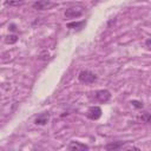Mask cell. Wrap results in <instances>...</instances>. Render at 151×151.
Returning <instances> with one entry per match:
<instances>
[{
	"label": "cell",
	"instance_id": "obj_6",
	"mask_svg": "<svg viewBox=\"0 0 151 151\" xmlns=\"http://www.w3.org/2000/svg\"><path fill=\"white\" fill-rule=\"evenodd\" d=\"M68 150H73V151H84V150H88L90 146L84 144V143H80V142H71L67 146Z\"/></svg>",
	"mask_w": 151,
	"mask_h": 151
},
{
	"label": "cell",
	"instance_id": "obj_15",
	"mask_svg": "<svg viewBox=\"0 0 151 151\" xmlns=\"http://www.w3.org/2000/svg\"><path fill=\"white\" fill-rule=\"evenodd\" d=\"M145 46H146L149 50H151V38H147V39L145 40Z\"/></svg>",
	"mask_w": 151,
	"mask_h": 151
},
{
	"label": "cell",
	"instance_id": "obj_12",
	"mask_svg": "<svg viewBox=\"0 0 151 151\" xmlns=\"http://www.w3.org/2000/svg\"><path fill=\"white\" fill-rule=\"evenodd\" d=\"M140 120L144 123H151V113L149 112H144L140 114Z\"/></svg>",
	"mask_w": 151,
	"mask_h": 151
},
{
	"label": "cell",
	"instance_id": "obj_13",
	"mask_svg": "<svg viewBox=\"0 0 151 151\" xmlns=\"http://www.w3.org/2000/svg\"><path fill=\"white\" fill-rule=\"evenodd\" d=\"M130 104H131L133 107H136V109H143V106H144L143 101L137 100V99H132V100L130 101Z\"/></svg>",
	"mask_w": 151,
	"mask_h": 151
},
{
	"label": "cell",
	"instance_id": "obj_1",
	"mask_svg": "<svg viewBox=\"0 0 151 151\" xmlns=\"http://www.w3.org/2000/svg\"><path fill=\"white\" fill-rule=\"evenodd\" d=\"M97 79H98V77L88 70H83L78 74V80L83 84H93Z\"/></svg>",
	"mask_w": 151,
	"mask_h": 151
},
{
	"label": "cell",
	"instance_id": "obj_4",
	"mask_svg": "<svg viewBox=\"0 0 151 151\" xmlns=\"http://www.w3.org/2000/svg\"><path fill=\"white\" fill-rule=\"evenodd\" d=\"M83 13H84V11H83L81 8H79V7H70V8H67V9L64 12L65 17L68 18V19L79 18V17L83 15Z\"/></svg>",
	"mask_w": 151,
	"mask_h": 151
},
{
	"label": "cell",
	"instance_id": "obj_10",
	"mask_svg": "<svg viewBox=\"0 0 151 151\" xmlns=\"http://www.w3.org/2000/svg\"><path fill=\"white\" fill-rule=\"evenodd\" d=\"M24 4H25V0H5V5L11 7H18Z\"/></svg>",
	"mask_w": 151,
	"mask_h": 151
},
{
	"label": "cell",
	"instance_id": "obj_5",
	"mask_svg": "<svg viewBox=\"0 0 151 151\" xmlns=\"http://www.w3.org/2000/svg\"><path fill=\"white\" fill-rule=\"evenodd\" d=\"M94 97H96V99H97L99 103H106V101L110 100L111 93H110V91H107V90H98V91L96 92Z\"/></svg>",
	"mask_w": 151,
	"mask_h": 151
},
{
	"label": "cell",
	"instance_id": "obj_8",
	"mask_svg": "<svg viewBox=\"0 0 151 151\" xmlns=\"http://www.w3.org/2000/svg\"><path fill=\"white\" fill-rule=\"evenodd\" d=\"M126 144V142H111L109 144L105 145V149L109 151H114V150H120L124 147V145Z\"/></svg>",
	"mask_w": 151,
	"mask_h": 151
},
{
	"label": "cell",
	"instance_id": "obj_9",
	"mask_svg": "<svg viewBox=\"0 0 151 151\" xmlns=\"http://www.w3.org/2000/svg\"><path fill=\"white\" fill-rule=\"evenodd\" d=\"M86 25V20H81V21H72V22H67V28L71 29H81L84 26Z\"/></svg>",
	"mask_w": 151,
	"mask_h": 151
},
{
	"label": "cell",
	"instance_id": "obj_14",
	"mask_svg": "<svg viewBox=\"0 0 151 151\" xmlns=\"http://www.w3.org/2000/svg\"><path fill=\"white\" fill-rule=\"evenodd\" d=\"M8 29H9L11 32H15L18 28H17V25H15V24H11V25L8 26Z\"/></svg>",
	"mask_w": 151,
	"mask_h": 151
},
{
	"label": "cell",
	"instance_id": "obj_3",
	"mask_svg": "<svg viewBox=\"0 0 151 151\" xmlns=\"http://www.w3.org/2000/svg\"><path fill=\"white\" fill-rule=\"evenodd\" d=\"M101 113H103V111H101V109L99 106H91V107L87 109L86 117L88 119H91V120H97V119H99L101 117Z\"/></svg>",
	"mask_w": 151,
	"mask_h": 151
},
{
	"label": "cell",
	"instance_id": "obj_11",
	"mask_svg": "<svg viewBox=\"0 0 151 151\" xmlns=\"http://www.w3.org/2000/svg\"><path fill=\"white\" fill-rule=\"evenodd\" d=\"M18 39H19V37L17 34H8L5 37V42L12 45V44H15L18 41Z\"/></svg>",
	"mask_w": 151,
	"mask_h": 151
},
{
	"label": "cell",
	"instance_id": "obj_2",
	"mask_svg": "<svg viewBox=\"0 0 151 151\" xmlns=\"http://www.w3.org/2000/svg\"><path fill=\"white\" fill-rule=\"evenodd\" d=\"M53 6H55V4L52 0H38L32 4V7L37 11H46L52 8Z\"/></svg>",
	"mask_w": 151,
	"mask_h": 151
},
{
	"label": "cell",
	"instance_id": "obj_7",
	"mask_svg": "<svg viewBox=\"0 0 151 151\" xmlns=\"http://www.w3.org/2000/svg\"><path fill=\"white\" fill-rule=\"evenodd\" d=\"M50 120V113L48 112H44V113H40L37 116V118L34 119V124L35 125H46Z\"/></svg>",
	"mask_w": 151,
	"mask_h": 151
}]
</instances>
